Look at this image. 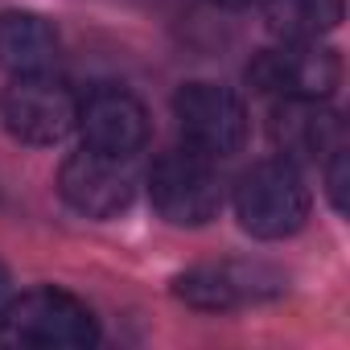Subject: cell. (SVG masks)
<instances>
[{"instance_id":"obj_1","label":"cell","mask_w":350,"mask_h":350,"mask_svg":"<svg viewBox=\"0 0 350 350\" xmlns=\"http://www.w3.org/2000/svg\"><path fill=\"white\" fill-rule=\"evenodd\" d=\"M99 342L95 313L62 288H29L0 305V346L9 350H87Z\"/></svg>"},{"instance_id":"obj_2","label":"cell","mask_w":350,"mask_h":350,"mask_svg":"<svg viewBox=\"0 0 350 350\" xmlns=\"http://www.w3.org/2000/svg\"><path fill=\"white\" fill-rule=\"evenodd\" d=\"M239 227L256 239H288L309 219V186L301 169L284 157L256 161L235 182Z\"/></svg>"},{"instance_id":"obj_3","label":"cell","mask_w":350,"mask_h":350,"mask_svg":"<svg viewBox=\"0 0 350 350\" xmlns=\"http://www.w3.org/2000/svg\"><path fill=\"white\" fill-rule=\"evenodd\" d=\"M148 198L157 215L173 227H206L211 219H219L227 202L219 161L194 148L157 157V165L148 169Z\"/></svg>"},{"instance_id":"obj_4","label":"cell","mask_w":350,"mask_h":350,"mask_svg":"<svg viewBox=\"0 0 350 350\" xmlns=\"http://www.w3.org/2000/svg\"><path fill=\"white\" fill-rule=\"evenodd\" d=\"M173 120H178L186 148L211 161L239 152L247 140V107L235 91L219 83H186L173 95Z\"/></svg>"},{"instance_id":"obj_5","label":"cell","mask_w":350,"mask_h":350,"mask_svg":"<svg viewBox=\"0 0 350 350\" xmlns=\"http://www.w3.org/2000/svg\"><path fill=\"white\" fill-rule=\"evenodd\" d=\"M247 83L272 99H329L342 83V58L321 42H280L252 58Z\"/></svg>"},{"instance_id":"obj_6","label":"cell","mask_w":350,"mask_h":350,"mask_svg":"<svg viewBox=\"0 0 350 350\" xmlns=\"http://www.w3.org/2000/svg\"><path fill=\"white\" fill-rule=\"evenodd\" d=\"M136 165L132 157H116V152H70L58 169V194L70 211L87 215V219H116L132 206L136 198Z\"/></svg>"},{"instance_id":"obj_7","label":"cell","mask_w":350,"mask_h":350,"mask_svg":"<svg viewBox=\"0 0 350 350\" xmlns=\"http://www.w3.org/2000/svg\"><path fill=\"white\" fill-rule=\"evenodd\" d=\"M75 116H79V95L62 79H54V70L13 79V87L0 99V120L25 144L66 140L75 132Z\"/></svg>"},{"instance_id":"obj_8","label":"cell","mask_w":350,"mask_h":350,"mask_svg":"<svg viewBox=\"0 0 350 350\" xmlns=\"http://www.w3.org/2000/svg\"><path fill=\"white\" fill-rule=\"evenodd\" d=\"M284 288V276L264 268V264H198L190 272H182L173 280L178 301H186L190 309L202 313H227V309H243L252 301H268Z\"/></svg>"},{"instance_id":"obj_9","label":"cell","mask_w":350,"mask_h":350,"mask_svg":"<svg viewBox=\"0 0 350 350\" xmlns=\"http://www.w3.org/2000/svg\"><path fill=\"white\" fill-rule=\"evenodd\" d=\"M75 132L83 136V148L136 157L148 140V111L124 87H95L79 99Z\"/></svg>"},{"instance_id":"obj_10","label":"cell","mask_w":350,"mask_h":350,"mask_svg":"<svg viewBox=\"0 0 350 350\" xmlns=\"http://www.w3.org/2000/svg\"><path fill=\"white\" fill-rule=\"evenodd\" d=\"M268 132L276 152L293 165H317L342 148V116L329 99H276Z\"/></svg>"},{"instance_id":"obj_11","label":"cell","mask_w":350,"mask_h":350,"mask_svg":"<svg viewBox=\"0 0 350 350\" xmlns=\"http://www.w3.org/2000/svg\"><path fill=\"white\" fill-rule=\"evenodd\" d=\"M58 29L42 13L9 9L0 13V70H9L13 79L21 75H46L58 62Z\"/></svg>"},{"instance_id":"obj_12","label":"cell","mask_w":350,"mask_h":350,"mask_svg":"<svg viewBox=\"0 0 350 350\" xmlns=\"http://www.w3.org/2000/svg\"><path fill=\"white\" fill-rule=\"evenodd\" d=\"M268 29L280 42H321L346 17V0H264Z\"/></svg>"},{"instance_id":"obj_13","label":"cell","mask_w":350,"mask_h":350,"mask_svg":"<svg viewBox=\"0 0 350 350\" xmlns=\"http://www.w3.org/2000/svg\"><path fill=\"white\" fill-rule=\"evenodd\" d=\"M325 182H329V202L334 211H346V148H338L329 161H325Z\"/></svg>"},{"instance_id":"obj_14","label":"cell","mask_w":350,"mask_h":350,"mask_svg":"<svg viewBox=\"0 0 350 350\" xmlns=\"http://www.w3.org/2000/svg\"><path fill=\"white\" fill-rule=\"evenodd\" d=\"M211 5H219V9H260L264 0H211Z\"/></svg>"},{"instance_id":"obj_15","label":"cell","mask_w":350,"mask_h":350,"mask_svg":"<svg viewBox=\"0 0 350 350\" xmlns=\"http://www.w3.org/2000/svg\"><path fill=\"white\" fill-rule=\"evenodd\" d=\"M5 297H9V272H5V264H0V305H5Z\"/></svg>"}]
</instances>
